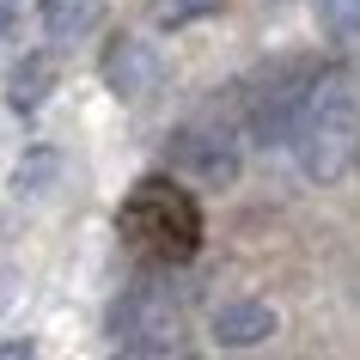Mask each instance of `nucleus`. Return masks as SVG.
Masks as SVG:
<instances>
[{
	"mask_svg": "<svg viewBox=\"0 0 360 360\" xmlns=\"http://www.w3.org/2000/svg\"><path fill=\"white\" fill-rule=\"evenodd\" d=\"M287 147L300 153V171L311 184H336V177L354 171V153H360V68L354 61L311 74Z\"/></svg>",
	"mask_w": 360,
	"mask_h": 360,
	"instance_id": "1",
	"label": "nucleus"
},
{
	"mask_svg": "<svg viewBox=\"0 0 360 360\" xmlns=\"http://www.w3.org/2000/svg\"><path fill=\"white\" fill-rule=\"evenodd\" d=\"M116 226L153 263H190L202 250V202L184 190V177H141L122 195Z\"/></svg>",
	"mask_w": 360,
	"mask_h": 360,
	"instance_id": "2",
	"label": "nucleus"
},
{
	"mask_svg": "<svg viewBox=\"0 0 360 360\" xmlns=\"http://www.w3.org/2000/svg\"><path fill=\"white\" fill-rule=\"evenodd\" d=\"M311 74H318V68H311L305 56H287V61L263 68V74L245 86V122H250V141H257V147H287Z\"/></svg>",
	"mask_w": 360,
	"mask_h": 360,
	"instance_id": "3",
	"label": "nucleus"
},
{
	"mask_svg": "<svg viewBox=\"0 0 360 360\" xmlns=\"http://www.w3.org/2000/svg\"><path fill=\"white\" fill-rule=\"evenodd\" d=\"M165 159H171L177 177H190L202 190H232V184H238V165H245L232 122H214V116L184 122V129L165 141Z\"/></svg>",
	"mask_w": 360,
	"mask_h": 360,
	"instance_id": "4",
	"label": "nucleus"
},
{
	"mask_svg": "<svg viewBox=\"0 0 360 360\" xmlns=\"http://www.w3.org/2000/svg\"><path fill=\"white\" fill-rule=\"evenodd\" d=\"M110 336L116 348H177L184 342V305L165 287H129L110 311Z\"/></svg>",
	"mask_w": 360,
	"mask_h": 360,
	"instance_id": "5",
	"label": "nucleus"
},
{
	"mask_svg": "<svg viewBox=\"0 0 360 360\" xmlns=\"http://www.w3.org/2000/svg\"><path fill=\"white\" fill-rule=\"evenodd\" d=\"M98 74H104V86H110L122 104H141V98L159 86V56H153L147 37H110L104 43V61H98Z\"/></svg>",
	"mask_w": 360,
	"mask_h": 360,
	"instance_id": "6",
	"label": "nucleus"
},
{
	"mask_svg": "<svg viewBox=\"0 0 360 360\" xmlns=\"http://www.w3.org/2000/svg\"><path fill=\"white\" fill-rule=\"evenodd\" d=\"M208 330H214L220 348H257V342H269L281 330V318H275V305H263V300H232V305H220L208 318Z\"/></svg>",
	"mask_w": 360,
	"mask_h": 360,
	"instance_id": "7",
	"label": "nucleus"
},
{
	"mask_svg": "<svg viewBox=\"0 0 360 360\" xmlns=\"http://www.w3.org/2000/svg\"><path fill=\"white\" fill-rule=\"evenodd\" d=\"M56 79H61V68H56L49 49H25V56L6 68V104H13L19 116L43 110V98L56 92Z\"/></svg>",
	"mask_w": 360,
	"mask_h": 360,
	"instance_id": "8",
	"label": "nucleus"
},
{
	"mask_svg": "<svg viewBox=\"0 0 360 360\" xmlns=\"http://www.w3.org/2000/svg\"><path fill=\"white\" fill-rule=\"evenodd\" d=\"M37 19H43V31L56 43H79L98 19H104V0H37Z\"/></svg>",
	"mask_w": 360,
	"mask_h": 360,
	"instance_id": "9",
	"label": "nucleus"
},
{
	"mask_svg": "<svg viewBox=\"0 0 360 360\" xmlns=\"http://www.w3.org/2000/svg\"><path fill=\"white\" fill-rule=\"evenodd\" d=\"M220 0H147V25L153 31H184L195 19H214Z\"/></svg>",
	"mask_w": 360,
	"mask_h": 360,
	"instance_id": "10",
	"label": "nucleus"
},
{
	"mask_svg": "<svg viewBox=\"0 0 360 360\" xmlns=\"http://www.w3.org/2000/svg\"><path fill=\"white\" fill-rule=\"evenodd\" d=\"M311 13L336 43H360V0H311Z\"/></svg>",
	"mask_w": 360,
	"mask_h": 360,
	"instance_id": "11",
	"label": "nucleus"
},
{
	"mask_svg": "<svg viewBox=\"0 0 360 360\" xmlns=\"http://www.w3.org/2000/svg\"><path fill=\"white\" fill-rule=\"evenodd\" d=\"M56 171H61V159L49 147H37V153H25L19 159V177H13V190L19 195H37L43 184H56Z\"/></svg>",
	"mask_w": 360,
	"mask_h": 360,
	"instance_id": "12",
	"label": "nucleus"
},
{
	"mask_svg": "<svg viewBox=\"0 0 360 360\" xmlns=\"http://www.w3.org/2000/svg\"><path fill=\"white\" fill-rule=\"evenodd\" d=\"M116 360H195V354H184V342H177V348H116Z\"/></svg>",
	"mask_w": 360,
	"mask_h": 360,
	"instance_id": "13",
	"label": "nucleus"
},
{
	"mask_svg": "<svg viewBox=\"0 0 360 360\" xmlns=\"http://www.w3.org/2000/svg\"><path fill=\"white\" fill-rule=\"evenodd\" d=\"M0 360H37V348L25 336H13V342H0Z\"/></svg>",
	"mask_w": 360,
	"mask_h": 360,
	"instance_id": "14",
	"label": "nucleus"
},
{
	"mask_svg": "<svg viewBox=\"0 0 360 360\" xmlns=\"http://www.w3.org/2000/svg\"><path fill=\"white\" fill-rule=\"evenodd\" d=\"M0 6H6V13H13V0H0Z\"/></svg>",
	"mask_w": 360,
	"mask_h": 360,
	"instance_id": "15",
	"label": "nucleus"
},
{
	"mask_svg": "<svg viewBox=\"0 0 360 360\" xmlns=\"http://www.w3.org/2000/svg\"><path fill=\"white\" fill-rule=\"evenodd\" d=\"M354 165H360V153H354Z\"/></svg>",
	"mask_w": 360,
	"mask_h": 360,
	"instance_id": "16",
	"label": "nucleus"
}]
</instances>
